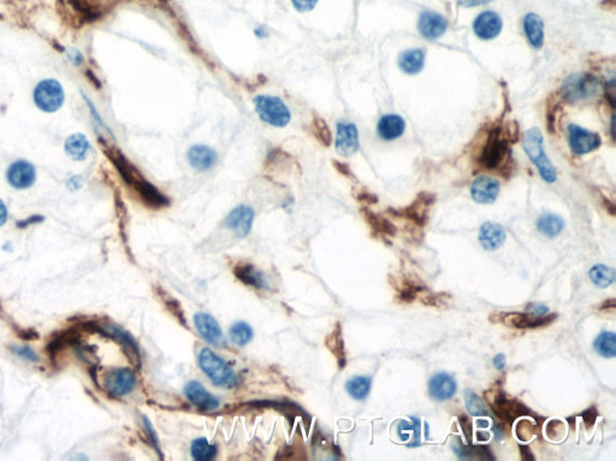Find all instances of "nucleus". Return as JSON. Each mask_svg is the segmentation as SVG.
Returning <instances> with one entry per match:
<instances>
[{"label":"nucleus","mask_w":616,"mask_h":461,"mask_svg":"<svg viewBox=\"0 0 616 461\" xmlns=\"http://www.w3.org/2000/svg\"><path fill=\"white\" fill-rule=\"evenodd\" d=\"M194 324L196 331L200 333V335L204 337L209 344L219 346V347L224 345L222 329L211 315L206 314V313H199V314L195 315Z\"/></svg>","instance_id":"nucleus-17"},{"label":"nucleus","mask_w":616,"mask_h":461,"mask_svg":"<svg viewBox=\"0 0 616 461\" xmlns=\"http://www.w3.org/2000/svg\"><path fill=\"white\" fill-rule=\"evenodd\" d=\"M185 395L195 407L204 412H214L219 407V400L205 389L198 381H190L185 388Z\"/></svg>","instance_id":"nucleus-15"},{"label":"nucleus","mask_w":616,"mask_h":461,"mask_svg":"<svg viewBox=\"0 0 616 461\" xmlns=\"http://www.w3.org/2000/svg\"><path fill=\"white\" fill-rule=\"evenodd\" d=\"M254 108L260 120L274 128H286L292 120V112L277 97L258 95L254 99Z\"/></svg>","instance_id":"nucleus-4"},{"label":"nucleus","mask_w":616,"mask_h":461,"mask_svg":"<svg viewBox=\"0 0 616 461\" xmlns=\"http://www.w3.org/2000/svg\"><path fill=\"white\" fill-rule=\"evenodd\" d=\"M563 227V219L552 213H545L537 220L538 230L548 238H556L562 232Z\"/></svg>","instance_id":"nucleus-30"},{"label":"nucleus","mask_w":616,"mask_h":461,"mask_svg":"<svg viewBox=\"0 0 616 461\" xmlns=\"http://www.w3.org/2000/svg\"><path fill=\"white\" fill-rule=\"evenodd\" d=\"M412 422V443L409 447H418L422 444V420L418 417H411Z\"/></svg>","instance_id":"nucleus-44"},{"label":"nucleus","mask_w":616,"mask_h":461,"mask_svg":"<svg viewBox=\"0 0 616 461\" xmlns=\"http://www.w3.org/2000/svg\"><path fill=\"white\" fill-rule=\"evenodd\" d=\"M548 438L552 441H559L565 435V425L561 420H554L547 425Z\"/></svg>","instance_id":"nucleus-41"},{"label":"nucleus","mask_w":616,"mask_h":461,"mask_svg":"<svg viewBox=\"0 0 616 461\" xmlns=\"http://www.w3.org/2000/svg\"><path fill=\"white\" fill-rule=\"evenodd\" d=\"M598 415H599V413H598V410L595 406L588 407V410H585L584 412L581 413V418H583L585 426H586L588 429H592L593 425H595L596 420H597Z\"/></svg>","instance_id":"nucleus-46"},{"label":"nucleus","mask_w":616,"mask_h":461,"mask_svg":"<svg viewBox=\"0 0 616 461\" xmlns=\"http://www.w3.org/2000/svg\"><path fill=\"white\" fill-rule=\"evenodd\" d=\"M399 65L403 72L408 75H417L425 65V52L419 48L403 52L399 59Z\"/></svg>","instance_id":"nucleus-29"},{"label":"nucleus","mask_w":616,"mask_h":461,"mask_svg":"<svg viewBox=\"0 0 616 461\" xmlns=\"http://www.w3.org/2000/svg\"><path fill=\"white\" fill-rule=\"evenodd\" d=\"M492 363L495 365V368L497 370L505 369V355H496L494 357V360H492Z\"/></svg>","instance_id":"nucleus-56"},{"label":"nucleus","mask_w":616,"mask_h":461,"mask_svg":"<svg viewBox=\"0 0 616 461\" xmlns=\"http://www.w3.org/2000/svg\"><path fill=\"white\" fill-rule=\"evenodd\" d=\"M367 220H368L371 226L375 232L388 235H396V228H395L394 225L391 222H388L384 217H380V215H375V214H371L370 213V214H367Z\"/></svg>","instance_id":"nucleus-38"},{"label":"nucleus","mask_w":616,"mask_h":461,"mask_svg":"<svg viewBox=\"0 0 616 461\" xmlns=\"http://www.w3.org/2000/svg\"><path fill=\"white\" fill-rule=\"evenodd\" d=\"M102 329L105 334L110 335L113 339H117L118 342H121L122 345H124V347H128L130 352L133 351L135 353H138V347L135 345L134 340L127 333L123 332L122 329L117 328L116 326H111V324H105V326H102Z\"/></svg>","instance_id":"nucleus-37"},{"label":"nucleus","mask_w":616,"mask_h":461,"mask_svg":"<svg viewBox=\"0 0 616 461\" xmlns=\"http://www.w3.org/2000/svg\"><path fill=\"white\" fill-rule=\"evenodd\" d=\"M435 202V197L432 195L427 193H422L418 195L416 201L406 208L401 214L403 217L411 219L412 222H416L420 226H424L427 222V214H429V208L432 203Z\"/></svg>","instance_id":"nucleus-24"},{"label":"nucleus","mask_w":616,"mask_h":461,"mask_svg":"<svg viewBox=\"0 0 616 461\" xmlns=\"http://www.w3.org/2000/svg\"><path fill=\"white\" fill-rule=\"evenodd\" d=\"M490 1L492 0H459V4L463 5L465 8H472V6L487 4Z\"/></svg>","instance_id":"nucleus-53"},{"label":"nucleus","mask_w":616,"mask_h":461,"mask_svg":"<svg viewBox=\"0 0 616 461\" xmlns=\"http://www.w3.org/2000/svg\"><path fill=\"white\" fill-rule=\"evenodd\" d=\"M313 126H315V137L319 139L320 142L324 144V146H330V144H331V135H330L329 128H328V125L325 124L324 120L320 119V118H315V121H313Z\"/></svg>","instance_id":"nucleus-40"},{"label":"nucleus","mask_w":616,"mask_h":461,"mask_svg":"<svg viewBox=\"0 0 616 461\" xmlns=\"http://www.w3.org/2000/svg\"><path fill=\"white\" fill-rule=\"evenodd\" d=\"M254 35L255 37L260 39V40H263V39H268L270 37V30L268 27H265V26H259V27H256L254 29Z\"/></svg>","instance_id":"nucleus-54"},{"label":"nucleus","mask_w":616,"mask_h":461,"mask_svg":"<svg viewBox=\"0 0 616 461\" xmlns=\"http://www.w3.org/2000/svg\"><path fill=\"white\" fill-rule=\"evenodd\" d=\"M229 337L232 342L237 346H246L253 339V329L246 322H236L232 324L229 331Z\"/></svg>","instance_id":"nucleus-35"},{"label":"nucleus","mask_w":616,"mask_h":461,"mask_svg":"<svg viewBox=\"0 0 616 461\" xmlns=\"http://www.w3.org/2000/svg\"><path fill=\"white\" fill-rule=\"evenodd\" d=\"M371 383L372 381L370 377L355 376L348 381L346 388H347L348 394L353 399L364 400V399H366L368 393H370Z\"/></svg>","instance_id":"nucleus-34"},{"label":"nucleus","mask_w":616,"mask_h":461,"mask_svg":"<svg viewBox=\"0 0 616 461\" xmlns=\"http://www.w3.org/2000/svg\"><path fill=\"white\" fill-rule=\"evenodd\" d=\"M458 420H459V424L461 426V429H463L466 441H467V443H472L473 425L472 422L469 420V417L467 415H460L458 417Z\"/></svg>","instance_id":"nucleus-45"},{"label":"nucleus","mask_w":616,"mask_h":461,"mask_svg":"<svg viewBox=\"0 0 616 461\" xmlns=\"http://www.w3.org/2000/svg\"><path fill=\"white\" fill-rule=\"evenodd\" d=\"M530 313L537 315V316H542V315L549 314V308L543 304H533L530 308Z\"/></svg>","instance_id":"nucleus-52"},{"label":"nucleus","mask_w":616,"mask_h":461,"mask_svg":"<svg viewBox=\"0 0 616 461\" xmlns=\"http://www.w3.org/2000/svg\"><path fill=\"white\" fill-rule=\"evenodd\" d=\"M199 365L205 375L212 382L223 388H232L237 384V375L225 360L216 355L214 351L204 349L200 352Z\"/></svg>","instance_id":"nucleus-2"},{"label":"nucleus","mask_w":616,"mask_h":461,"mask_svg":"<svg viewBox=\"0 0 616 461\" xmlns=\"http://www.w3.org/2000/svg\"><path fill=\"white\" fill-rule=\"evenodd\" d=\"M255 213L250 206H237L225 217V226L232 230L239 239L248 237L254 224Z\"/></svg>","instance_id":"nucleus-10"},{"label":"nucleus","mask_w":616,"mask_h":461,"mask_svg":"<svg viewBox=\"0 0 616 461\" xmlns=\"http://www.w3.org/2000/svg\"><path fill=\"white\" fill-rule=\"evenodd\" d=\"M507 153H508L507 139L502 136L501 129L496 128L489 134L484 144L479 157V165L487 170H495L500 166L501 162L505 160Z\"/></svg>","instance_id":"nucleus-8"},{"label":"nucleus","mask_w":616,"mask_h":461,"mask_svg":"<svg viewBox=\"0 0 616 461\" xmlns=\"http://www.w3.org/2000/svg\"><path fill=\"white\" fill-rule=\"evenodd\" d=\"M500 183L492 177L480 175L474 179L471 186V196L480 204H492L500 194Z\"/></svg>","instance_id":"nucleus-16"},{"label":"nucleus","mask_w":616,"mask_h":461,"mask_svg":"<svg viewBox=\"0 0 616 461\" xmlns=\"http://www.w3.org/2000/svg\"><path fill=\"white\" fill-rule=\"evenodd\" d=\"M595 351L604 358H614L616 355V335L613 332H602L593 342Z\"/></svg>","instance_id":"nucleus-33"},{"label":"nucleus","mask_w":616,"mask_h":461,"mask_svg":"<svg viewBox=\"0 0 616 461\" xmlns=\"http://www.w3.org/2000/svg\"><path fill=\"white\" fill-rule=\"evenodd\" d=\"M473 30L479 39L492 40L498 37L502 30V19L494 11H485L479 14L474 21Z\"/></svg>","instance_id":"nucleus-19"},{"label":"nucleus","mask_w":616,"mask_h":461,"mask_svg":"<svg viewBox=\"0 0 616 461\" xmlns=\"http://www.w3.org/2000/svg\"><path fill=\"white\" fill-rule=\"evenodd\" d=\"M588 277L593 282V285H596L599 288H607L613 285L616 280L615 271L612 267H608L604 264L593 266L588 272Z\"/></svg>","instance_id":"nucleus-31"},{"label":"nucleus","mask_w":616,"mask_h":461,"mask_svg":"<svg viewBox=\"0 0 616 461\" xmlns=\"http://www.w3.org/2000/svg\"><path fill=\"white\" fill-rule=\"evenodd\" d=\"M136 376L128 368L112 369L104 377V387L112 397H124L134 391Z\"/></svg>","instance_id":"nucleus-9"},{"label":"nucleus","mask_w":616,"mask_h":461,"mask_svg":"<svg viewBox=\"0 0 616 461\" xmlns=\"http://www.w3.org/2000/svg\"><path fill=\"white\" fill-rule=\"evenodd\" d=\"M187 159L190 166L199 172L211 170L217 164V153L212 148L205 144H195L190 147L187 154Z\"/></svg>","instance_id":"nucleus-20"},{"label":"nucleus","mask_w":616,"mask_h":461,"mask_svg":"<svg viewBox=\"0 0 616 461\" xmlns=\"http://www.w3.org/2000/svg\"><path fill=\"white\" fill-rule=\"evenodd\" d=\"M465 402L467 407L468 412L474 417H487L489 415V410H487L485 402L482 398L478 395L477 393L473 392L472 389H466L465 391Z\"/></svg>","instance_id":"nucleus-36"},{"label":"nucleus","mask_w":616,"mask_h":461,"mask_svg":"<svg viewBox=\"0 0 616 461\" xmlns=\"http://www.w3.org/2000/svg\"><path fill=\"white\" fill-rule=\"evenodd\" d=\"M234 273H235V277L247 286L255 288V290H269L270 288V280L268 275L253 264H248V263L239 264L234 269Z\"/></svg>","instance_id":"nucleus-21"},{"label":"nucleus","mask_w":616,"mask_h":461,"mask_svg":"<svg viewBox=\"0 0 616 461\" xmlns=\"http://www.w3.org/2000/svg\"><path fill=\"white\" fill-rule=\"evenodd\" d=\"M599 89V81L590 74L570 75L561 87V95L570 104L588 100L596 97Z\"/></svg>","instance_id":"nucleus-5"},{"label":"nucleus","mask_w":616,"mask_h":461,"mask_svg":"<svg viewBox=\"0 0 616 461\" xmlns=\"http://www.w3.org/2000/svg\"><path fill=\"white\" fill-rule=\"evenodd\" d=\"M117 166L120 168L121 175L124 177L125 182L134 188L142 202L152 208H162L169 204L167 196L151 184L149 180L144 179L141 173L130 162L127 161L124 157H121V160L117 162Z\"/></svg>","instance_id":"nucleus-1"},{"label":"nucleus","mask_w":616,"mask_h":461,"mask_svg":"<svg viewBox=\"0 0 616 461\" xmlns=\"http://www.w3.org/2000/svg\"><path fill=\"white\" fill-rule=\"evenodd\" d=\"M359 131L357 125L349 121H339L336 126L335 148L342 157H352L359 150Z\"/></svg>","instance_id":"nucleus-12"},{"label":"nucleus","mask_w":616,"mask_h":461,"mask_svg":"<svg viewBox=\"0 0 616 461\" xmlns=\"http://www.w3.org/2000/svg\"><path fill=\"white\" fill-rule=\"evenodd\" d=\"M144 426H146V430H147V433H149V440L152 441L153 443L154 447L157 449L158 453H160V448H159V442H158V436L157 433L154 431L153 426L151 424V422H149L146 417L144 418Z\"/></svg>","instance_id":"nucleus-50"},{"label":"nucleus","mask_w":616,"mask_h":461,"mask_svg":"<svg viewBox=\"0 0 616 461\" xmlns=\"http://www.w3.org/2000/svg\"><path fill=\"white\" fill-rule=\"evenodd\" d=\"M568 142L572 152L577 155H584L599 148L602 141L599 135L583 129L578 125L568 126Z\"/></svg>","instance_id":"nucleus-11"},{"label":"nucleus","mask_w":616,"mask_h":461,"mask_svg":"<svg viewBox=\"0 0 616 461\" xmlns=\"http://www.w3.org/2000/svg\"><path fill=\"white\" fill-rule=\"evenodd\" d=\"M424 290H425L424 287L418 286L417 284H414V282L404 280V282L401 284V286L399 287L398 298H399L402 303H411V302L416 300L417 295Z\"/></svg>","instance_id":"nucleus-39"},{"label":"nucleus","mask_w":616,"mask_h":461,"mask_svg":"<svg viewBox=\"0 0 616 461\" xmlns=\"http://www.w3.org/2000/svg\"><path fill=\"white\" fill-rule=\"evenodd\" d=\"M616 308V302L614 298H610V300H606V302H603L602 304L599 305V310L601 311H614Z\"/></svg>","instance_id":"nucleus-55"},{"label":"nucleus","mask_w":616,"mask_h":461,"mask_svg":"<svg viewBox=\"0 0 616 461\" xmlns=\"http://www.w3.org/2000/svg\"><path fill=\"white\" fill-rule=\"evenodd\" d=\"M516 433L521 441H528L534 433V426L530 420H521L516 426Z\"/></svg>","instance_id":"nucleus-43"},{"label":"nucleus","mask_w":616,"mask_h":461,"mask_svg":"<svg viewBox=\"0 0 616 461\" xmlns=\"http://www.w3.org/2000/svg\"><path fill=\"white\" fill-rule=\"evenodd\" d=\"M292 4L299 12H308L315 9L318 0H292Z\"/></svg>","instance_id":"nucleus-48"},{"label":"nucleus","mask_w":616,"mask_h":461,"mask_svg":"<svg viewBox=\"0 0 616 461\" xmlns=\"http://www.w3.org/2000/svg\"><path fill=\"white\" fill-rule=\"evenodd\" d=\"M455 454L459 459H482V460H494L492 449L487 446H472V443H468L465 446L461 443L460 438H456L454 444Z\"/></svg>","instance_id":"nucleus-28"},{"label":"nucleus","mask_w":616,"mask_h":461,"mask_svg":"<svg viewBox=\"0 0 616 461\" xmlns=\"http://www.w3.org/2000/svg\"><path fill=\"white\" fill-rule=\"evenodd\" d=\"M411 433H412V422L401 420L398 425V435H399L400 440L403 442H407Z\"/></svg>","instance_id":"nucleus-49"},{"label":"nucleus","mask_w":616,"mask_h":461,"mask_svg":"<svg viewBox=\"0 0 616 461\" xmlns=\"http://www.w3.org/2000/svg\"><path fill=\"white\" fill-rule=\"evenodd\" d=\"M32 97L39 110L46 113H53L58 111L64 104V88L56 79H44L37 84Z\"/></svg>","instance_id":"nucleus-7"},{"label":"nucleus","mask_w":616,"mask_h":461,"mask_svg":"<svg viewBox=\"0 0 616 461\" xmlns=\"http://www.w3.org/2000/svg\"><path fill=\"white\" fill-rule=\"evenodd\" d=\"M6 220H8V208L5 206V203L0 199V227L5 225Z\"/></svg>","instance_id":"nucleus-57"},{"label":"nucleus","mask_w":616,"mask_h":461,"mask_svg":"<svg viewBox=\"0 0 616 461\" xmlns=\"http://www.w3.org/2000/svg\"><path fill=\"white\" fill-rule=\"evenodd\" d=\"M557 318L556 314L537 315L531 314V313H510V314H503L501 317L502 323H505V326L512 328H518V329H528V328H542L545 326L552 324Z\"/></svg>","instance_id":"nucleus-14"},{"label":"nucleus","mask_w":616,"mask_h":461,"mask_svg":"<svg viewBox=\"0 0 616 461\" xmlns=\"http://www.w3.org/2000/svg\"><path fill=\"white\" fill-rule=\"evenodd\" d=\"M65 153L75 161H82L88 157L91 144L84 134H74L69 136L64 144Z\"/></svg>","instance_id":"nucleus-27"},{"label":"nucleus","mask_w":616,"mask_h":461,"mask_svg":"<svg viewBox=\"0 0 616 461\" xmlns=\"http://www.w3.org/2000/svg\"><path fill=\"white\" fill-rule=\"evenodd\" d=\"M487 400L490 402L492 412L505 424H510L520 417L531 415V411L523 402L516 399H508L505 393L495 388L492 392H487Z\"/></svg>","instance_id":"nucleus-6"},{"label":"nucleus","mask_w":616,"mask_h":461,"mask_svg":"<svg viewBox=\"0 0 616 461\" xmlns=\"http://www.w3.org/2000/svg\"><path fill=\"white\" fill-rule=\"evenodd\" d=\"M479 243L487 251H494L505 244L507 239L505 228L497 222H487L483 224L479 235Z\"/></svg>","instance_id":"nucleus-22"},{"label":"nucleus","mask_w":616,"mask_h":461,"mask_svg":"<svg viewBox=\"0 0 616 461\" xmlns=\"http://www.w3.org/2000/svg\"><path fill=\"white\" fill-rule=\"evenodd\" d=\"M6 179L15 189H29L37 180V170L30 162L17 160L12 162L8 168Z\"/></svg>","instance_id":"nucleus-13"},{"label":"nucleus","mask_w":616,"mask_h":461,"mask_svg":"<svg viewBox=\"0 0 616 461\" xmlns=\"http://www.w3.org/2000/svg\"><path fill=\"white\" fill-rule=\"evenodd\" d=\"M11 351L17 357L22 358V360H28V362H37L39 360L37 353L29 346H12Z\"/></svg>","instance_id":"nucleus-42"},{"label":"nucleus","mask_w":616,"mask_h":461,"mask_svg":"<svg viewBox=\"0 0 616 461\" xmlns=\"http://www.w3.org/2000/svg\"><path fill=\"white\" fill-rule=\"evenodd\" d=\"M447 27H448V23H447L445 17L431 12V11L422 12L420 19H419V23H418V28H419L420 34L429 40H435L437 37H442L447 30Z\"/></svg>","instance_id":"nucleus-23"},{"label":"nucleus","mask_w":616,"mask_h":461,"mask_svg":"<svg viewBox=\"0 0 616 461\" xmlns=\"http://www.w3.org/2000/svg\"><path fill=\"white\" fill-rule=\"evenodd\" d=\"M449 298H451V297L445 295V293H437V295H427V297L422 300V303H425L427 305H431V306H437V308H440V306H445V300H449Z\"/></svg>","instance_id":"nucleus-47"},{"label":"nucleus","mask_w":616,"mask_h":461,"mask_svg":"<svg viewBox=\"0 0 616 461\" xmlns=\"http://www.w3.org/2000/svg\"><path fill=\"white\" fill-rule=\"evenodd\" d=\"M525 152L528 154V157L531 159V161L537 166L538 171L542 175L543 179L547 183H554L557 179V173H556L555 167L552 165V161L548 159L543 148V136L541 130L537 128H532L528 130V133L524 135V141H523Z\"/></svg>","instance_id":"nucleus-3"},{"label":"nucleus","mask_w":616,"mask_h":461,"mask_svg":"<svg viewBox=\"0 0 616 461\" xmlns=\"http://www.w3.org/2000/svg\"><path fill=\"white\" fill-rule=\"evenodd\" d=\"M458 389L455 378L447 373H440L432 376L429 382L430 397L436 402H445L454 397Z\"/></svg>","instance_id":"nucleus-18"},{"label":"nucleus","mask_w":616,"mask_h":461,"mask_svg":"<svg viewBox=\"0 0 616 461\" xmlns=\"http://www.w3.org/2000/svg\"><path fill=\"white\" fill-rule=\"evenodd\" d=\"M217 446L209 443V440L205 438H196L190 447L192 457L198 461L212 460L217 455Z\"/></svg>","instance_id":"nucleus-32"},{"label":"nucleus","mask_w":616,"mask_h":461,"mask_svg":"<svg viewBox=\"0 0 616 461\" xmlns=\"http://www.w3.org/2000/svg\"><path fill=\"white\" fill-rule=\"evenodd\" d=\"M406 123L404 120L398 115H385L378 121V135L382 139L385 141H394L399 139L404 133Z\"/></svg>","instance_id":"nucleus-25"},{"label":"nucleus","mask_w":616,"mask_h":461,"mask_svg":"<svg viewBox=\"0 0 616 461\" xmlns=\"http://www.w3.org/2000/svg\"><path fill=\"white\" fill-rule=\"evenodd\" d=\"M524 29L530 45L541 48L544 43V24L538 14H528L524 19Z\"/></svg>","instance_id":"nucleus-26"},{"label":"nucleus","mask_w":616,"mask_h":461,"mask_svg":"<svg viewBox=\"0 0 616 461\" xmlns=\"http://www.w3.org/2000/svg\"><path fill=\"white\" fill-rule=\"evenodd\" d=\"M519 451L520 455H521V459H523V460H534V457H533L531 448L528 447V446H526V444H519Z\"/></svg>","instance_id":"nucleus-51"}]
</instances>
